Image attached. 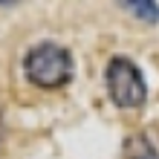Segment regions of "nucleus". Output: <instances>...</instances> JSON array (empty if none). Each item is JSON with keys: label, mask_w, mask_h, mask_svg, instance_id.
I'll list each match as a JSON object with an SVG mask.
<instances>
[{"label": "nucleus", "mask_w": 159, "mask_h": 159, "mask_svg": "<svg viewBox=\"0 0 159 159\" xmlns=\"http://www.w3.org/2000/svg\"><path fill=\"white\" fill-rule=\"evenodd\" d=\"M121 159H159L156 148L151 145V139L136 133V136H127L125 142V151H121Z\"/></svg>", "instance_id": "7ed1b4c3"}, {"label": "nucleus", "mask_w": 159, "mask_h": 159, "mask_svg": "<svg viewBox=\"0 0 159 159\" xmlns=\"http://www.w3.org/2000/svg\"><path fill=\"white\" fill-rule=\"evenodd\" d=\"M23 72L35 87H64L72 78V58L61 43L43 41L26 52Z\"/></svg>", "instance_id": "f257e3e1"}, {"label": "nucleus", "mask_w": 159, "mask_h": 159, "mask_svg": "<svg viewBox=\"0 0 159 159\" xmlns=\"http://www.w3.org/2000/svg\"><path fill=\"white\" fill-rule=\"evenodd\" d=\"M125 9H136L139 17H151V20L159 17V6L156 3H125Z\"/></svg>", "instance_id": "20e7f679"}, {"label": "nucleus", "mask_w": 159, "mask_h": 159, "mask_svg": "<svg viewBox=\"0 0 159 159\" xmlns=\"http://www.w3.org/2000/svg\"><path fill=\"white\" fill-rule=\"evenodd\" d=\"M104 81H107V93H110V98H113L119 107H125V110H136V107H142V104H145V98H148V87H145L142 70H139L130 58H125V55H116V58L107 64Z\"/></svg>", "instance_id": "f03ea898"}]
</instances>
